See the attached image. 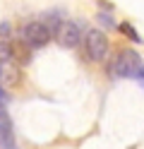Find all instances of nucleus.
<instances>
[{
    "instance_id": "obj_1",
    "label": "nucleus",
    "mask_w": 144,
    "mask_h": 149,
    "mask_svg": "<svg viewBox=\"0 0 144 149\" xmlns=\"http://www.w3.org/2000/svg\"><path fill=\"white\" fill-rule=\"evenodd\" d=\"M142 65L144 63H142L137 51L122 48L118 55H115V60H113V72L118 74V77H122V79H130V77H137V72H139Z\"/></svg>"
},
{
    "instance_id": "obj_2",
    "label": "nucleus",
    "mask_w": 144,
    "mask_h": 149,
    "mask_svg": "<svg viewBox=\"0 0 144 149\" xmlns=\"http://www.w3.org/2000/svg\"><path fill=\"white\" fill-rule=\"evenodd\" d=\"M51 39H53V34H51V29H48L43 22H29L22 29V41L31 51H38V48H43V46H48Z\"/></svg>"
},
{
    "instance_id": "obj_3",
    "label": "nucleus",
    "mask_w": 144,
    "mask_h": 149,
    "mask_svg": "<svg viewBox=\"0 0 144 149\" xmlns=\"http://www.w3.org/2000/svg\"><path fill=\"white\" fill-rule=\"evenodd\" d=\"M84 51L94 63L106 60V55H108V39H106V34L101 29H89L84 34Z\"/></svg>"
},
{
    "instance_id": "obj_4",
    "label": "nucleus",
    "mask_w": 144,
    "mask_h": 149,
    "mask_svg": "<svg viewBox=\"0 0 144 149\" xmlns=\"http://www.w3.org/2000/svg\"><path fill=\"white\" fill-rule=\"evenodd\" d=\"M55 39H58V43H60L63 48H74V46L82 41V24L72 22V19H65L63 26L58 29Z\"/></svg>"
},
{
    "instance_id": "obj_5",
    "label": "nucleus",
    "mask_w": 144,
    "mask_h": 149,
    "mask_svg": "<svg viewBox=\"0 0 144 149\" xmlns=\"http://www.w3.org/2000/svg\"><path fill=\"white\" fill-rule=\"evenodd\" d=\"M10 51H12L15 63L19 60L22 65H26V63H29V58H31V48H29L24 41H10Z\"/></svg>"
},
{
    "instance_id": "obj_6",
    "label": "nucleus",
    "mask_w": 144,
    "mask_h": 149,
    "mask_svg": "<svg viewBox=\"0 0 144 149\" xmlns=\"http://www.w3.org/2000/svg\"><path fill=\"white\" fill-rule=\"evenodd\" d=\"M0 147L12 149L15 147V132L10 125V118H0Z\"/></svg>"
},
{
    "instance_id": "obj_7",
    "label": "nucleus",
    "mask_w": 144,
    "mask_h": 149,
    "mask_svg": "<svg viewBox=\"0 0 144 149\" xmlns=\"http://www.w3.org/2000/svg\"><path fill=\"white\" fill-rule=\"evenodd\" d=\"M43 24L51 29V34H58V29L63 26V12H53V10H48V12H43Z\"/></svg>"
},
{
    "instance_id": "obj_8",
    "label": "nucleus",
    "mask_w": 144,
    "mask_h": 149,
    "mask_svg": "<svg viewBox=\"0 0 144 149\" xmlns=\"http://www.w3.org/2000/svg\"><path fill=\"white\" fill-rule=\"evenodd\" d=\"M120 31H122L125 36H127V39H132L134 43H142V36H139L137 31H134V26H132V24H120Z\"/></svg>"
},
{
    "instance_id": "obj_9",
    "label": "nucleus",
    "mask_w": 144,
    "mask_h": 149,
    "mask_svg": "<svg viewBox=\"0 0 144 149\" xmlns=\"http://www.w3.org/2000/svg\"><path fill=\"white\" fill-rule=\"evenodd\" d=\"M7 104H10V94L0 87V118H7Z\"/></svg>"
},
{
    "instance_id": "obj_10",
    "label": "nucleus",
    "mask_w": 144,
    "mask_h": 149,
    "mask_svg": "<svg viewBox=\"0 0 144 149\" xmlns=\"http://www.w3.org/2000/svg\"><path fill=\"white\" fill-rule=\"evenodd\" d=\"M12 60V51H10V41H0V63Z\"/></svg>"
},
{
    "instance_id": "obj_11",
    "label": "nucleus",
    "mask_w": 144,
    "mask_h": 149,
    "mask_svg": "<svg viewBox=\"0 0 144 149\" xmlns=\"http://www.w3.org/2000/svg\"><path fill=\"white\" fill-rule=\"evenodd\" d=\"M99 22H101L103 26H115V22H113V17H108L106 12H101V15H99Z\"/></svg>"
},
{
    "instance_id": "obj_12",
    "label": "nucleus",
    "mask_w": 144,
    "mask_h": 149,
    "mask_svg": "<svg viewBox=\"0 0 144 149\" xmlns=\"http://www.w3.org/2000/svg\"><path fill=\"white\" fill-rule=\"evenodd\" d=\"M10 34V26H7V22H3L0 24V36H7Z\"/></svg>"
},
{
    "instance_id": "obj_13",
    "label": "nucleus",
    "mask_w": 144,
    "mask_h": 149,
    "mask_svg": "<svg viewBox=\"0 0 144 149\" xmlns=\"http://www.w3.org/2000/svg\"><path fill=\"white\" fill-rule=\"evenodd\" d=\"M137 79L144 84V65H142V68H139V72H137Z\"/></svg>"
},
{
    "instance_id": "obj_14",
    "label": "nucleus",
    "mask_w": 144,
    "mask_h": 149,
    "mask_svg": "<svg viewBox=\"0 0 144 149\" xmlns=\"http://www.w3.org/2000/svg\"><path fill=\"white\" fill-rule=\"evenodd\" d=\"M12 149H15V147H12Z\"/></svg>"
}]
</instances>
